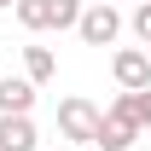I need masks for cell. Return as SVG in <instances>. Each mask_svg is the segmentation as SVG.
<instances>
[{
  "mask_svg": "<svg viewBox=\"0 0 151 151\" xmlns=\"http://www.w3.org/2000/svg\"><path fill=\"white\" fill-rule=\"evenodd\" d=\"M99 105L93 99H81V93H70V99H58V134L70 139V145H93L99 139Z\"/></svg>",
  "mask_w": 151,
  "mask_h": 151,
  "instance_id": "2",
  "label": "cell"
},
{
  "mask_svg": "<svg viewBox=\"0 0 151 151\" xmlns=\"http://www.w3.org/2000/svg\"><path fill=\"white\" fill-rule=\"evenodd\" d=\"M23 76H29V81H52L58 76V58H52V47H23Z\"/></svg>",
  "mask_w": 151,
  "mask_h": 151,
  "instance_id": "8",
  "label": "cell"
},
{
  "mask_svg": "<svg viewBox=\"0 0 151 151\" xmlns=\"http://www.w3.org/2000/svg\"><path fill=\"white\" fill-rule=\"evenodd\" d=\"M0 151H35V116H6L0 111Z\"/></svg>",
  "mask_w": 151,
  "mask_h": 151,
  "instance_id": "7",
  "label": "cell"
},
{
  "mask_svg": "<svg viewBox=\"0 0 151 151\" xmlns=\"http://www.w3.org/2000/svg\"><path fill=\"white\" fill-rule=\"evenodd\" d=\"M0 111L6 116H29L35 111V81L29 76H0Z\"/></svg>",
  "mask_w": 151,
  "mask_h": 151,
  "instance_id": "6",
  "label": "cell"
},
{
  "mask_svg": "<svg viewBox=\"0 0 151 151\" xmlns=\"http://www.w3.org/2000/svg\"><path fill=\"white\" fill-rule=\"evenodd\" d=\"M76 35L87 41V47H116V35H122V12H116L111 0H105V6H87L81 23H76Z\"/></svg>",
  "mask_w": 151,
  "mask_h": 151,
  "instance_id": "4",
  "label": "cell"
},
{
  "mask_svg": "<svg viewBox=\"0 0 151 151\" xmlns=\"http://www.w3.org/2000/svg\"><path fill=\"white\" fill-rule=\"evenodd\" d=\"M122 99H128L134 122H139V128H151V87H134V93H122Z\"/></svg>",
  "mask_w": 151,
  "mask_h": 151,
  "instance_id": "9",
  "label": "cell"
},
{
  "mask_svg": "<svg viewBox=\"0 0 151 151\" xmlns=\"http://www.w3.org/2000/svg\"><path fill=\"white\" fill-rule=\"evenodd\" d=\"M111 76H116L122 93L151 87V52H139V47H116V52H111Z\"/></svg>",
  "mask_w": 151,
  "mask_h": 151,
  "instance_id": "5",
  "label": "cell"
},
{
  "mask_svg": "<svg viewBox=\"0 0 151 151\" xmlns=\"http://www.w3.org/2000/svg\"><path fill=\"white\" fill-rule=\"evenodd\" d=\"M134 35H139V41H145V47H151V0H139V6H134Z\"/></svg>",
  "mask_w": 151,
  "mask_h": 151,
  "instance_id": "10",
  "label": "cell"
},
{
  "mask_svg": "<svg viewBox=\"0 0 151 151\" xmlns=\"http://www.w3.org/2000/svg\"><path fill=\"white\" fill-rule=\"evenodd\" d=\"M87 6H105V0H87Z\"/></svg>",
  "mask_w": 151,
  "mask_h": 151,
  "instance_id": "12",
  "label": "cell"
},
{
  "mask_svg": "<svg viewBox=\"0 0 151 151\" xmlns=\"http://www.w3.org/2000/svg\"><path fill=\"white\" fill-rule=\"evenodd\" d=\"M12 12H18L23 29H76L87 0H18Z\"/></svg>",
  "mask_w": 151,
  "mask_h": 151,
  "instance_id": "1",
  "label": "cell"
},
{
  "mask_svg": "<svg viewBox=\"0 0 151 151\" xmlns=\"http://www.w3.org/2000/svg\"><path fill=\"white\" fill-rule=\"evenodd\" d=\"M134 139H139V122H134L128 99L116 93L111 105H105V116H99V139H93V145L99 151H134Z\"/></svg>",
  "mask_w": 151,
  "mask_h": 151,
  "instance_id": "3",
  "label": "cell"
},
{
  "mask_svg": "<svg viewBox=\"0 0 151 151\" xmlns=\"http://www.w3.org/2000/svg\"><path fill=\"white\" fill-rule=\"evenodd\" d=\"M6 6H18V0H0V12H6Z\"/></svg>",
  "mask_w": 151,
  "mask_h": 151,
  "instance_id": "11",
  "label": "cell"
}]
</instances>
